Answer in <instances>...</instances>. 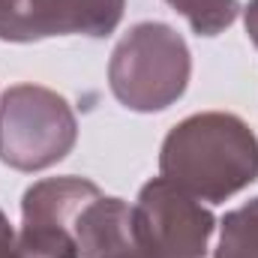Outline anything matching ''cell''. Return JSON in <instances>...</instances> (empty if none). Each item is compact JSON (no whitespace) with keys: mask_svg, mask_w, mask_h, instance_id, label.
Here are the masks:
<instances>
[{"mask_svg":"<svg viewBox=\"0 0 258 258\" xmlns=\"http://www.w3.org/2000/svg\"><path fill=\"white\" fill-rule=\"evenodd\" d=\"M96 195L99 186L84 177H48L33 183L21 198L18 258H81L75 222Z\"/></svg>","mask_w":258,"mask_h":258,"instance_id":"cell-5","label":"cell"},{"mask_svg":"<svg viewBox=\"0 0 258 258\" xmlns=\"http://www.w3.org/2000/svg\"><path fill=\"white\" fill-rule=\"evenodd\" d=\"M159 171L198 201L219 204L258 177V138L237 114L201 111L165 135Z\"/></svg>","mask_w":258,"mask_h":258,"instance_id":"cell-1","label":"cell"},{"mask_svg":"<svg viewBox=\"0 0 258 258\" xmlns=\"http://www.w3.org/2000/svg\"><path fill=\"white\" fill-rule=\"evenodd\" d=\"M126 0H0V39L39 42L48 36H108Z\"/></svg>","mask_w":258,"mask_h":258,"instance_id":"cell-6","label":"cell"},{"mask_svg":"<svg viewBox=\"0 0 258 258\" xmlns=\"http://www.w3.org/2000/svg\"><path fill=\"white\" fill-rule=\"evenodd\" d=\"M243 21H246L249 39L255 42V48H258V0H249V6H246V12H243Z\"/></svg>","mask_w":258,"mask_h":258,"instance_id":"cell-11","label":"cell"},{"mask_svg":"<svg viewBox=\"0 0 258 258\" xmlns=\"http://www.w3.org/2000/svg\"><path fill=\"white\" fill-rule=\"evenodd\" d=\"M138 246L156 258H204L216 219L201 201L168 177H153L132 204Z\"/></svg>","mask_w":258,"mask_h":258,"instance_id":"cell-4","label":"cell"},{"mask_svg":"<svg viewBox=\"0 0 258 258\" xmlns=\"http://www.w3.org/2000/svg\"><path fill=\"white\" fill-rule=\"evenodd\" d=\"M192 72L183 36L162 21H141L114 45L108 60V87L129 111H162L174 105Z\"/></svg>","mask_w":258,"mask_h":258,"instance_id":"cell-2","label":"cell"},{"mask_svg":"<svg viewBox=\"0 0 258 258\" xmlns=\"http://www.w3.org/2000/svg\"><path fill=\"white\" fill-rule=\"evenodd\" d=\"M78 120L60 93L15 84L0 96V162L15 171H42L75 147Z\"/></svg>","mask_w":258,"mask_h":258,"instance_id":"cell-3","label":"cell"},{"mask_svg":"<svg viewBox=\"0 0 258 258\" xmlns=\"http://www.w3.org/2000/svg\"><path fill=\"white\" fill-rule=\"evenodd\" d=\"M174 12H180L198 36H216L234 24L240 3L237 0H165Z\"/></svg>","mask_w":258,"mask_h":258,"instance_id":"cell-8","label":"cell"},{"mask_svg":"<svg viewBox=\"0 0 258 258\" xmlns=\"http://www.w3.org/2000/svg\"><path fill=\"white\" fill-rule=\"evenodd\" d=\"M216 258H258V198L225 213Z\"/></svg>","mask_w":258,"mask_h":258,"instance_id":"cell-7","label":"cell"},{"mask_svg":"<svg viewBox=\"0 0 258 258\" xmlns=\"http://www.w3.org/2000/svg\"><path fill=\"white\" fill-rule=\"evenodd\" d=\"M15 231L6 219V213L0 210V258H18V246H15Z\"/></svg>","mask_w":258,"mask_h":258,"instance_id":"cell-10","label":"cell"},{"mask_svg":"<svg viewBox=\"0 0 258 258\" xmlns=\"http://www.w3.org/2000/svg\"><path fill=\"white\" fill-rule=\"evenodd\" d=\"M132 231H135V228H132ZM96 258H156V255H150L144 246H138V240H135V234H132L129 240L111 246V249H105L102 255H96Z\"/></svg>","mask_w":258,"mask_h":258,"instance_id":"cell-9","label":"cell"}]
</instances>
